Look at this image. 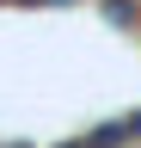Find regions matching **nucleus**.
<instances>
[{
  "mask_svg": "<svg viewBox=\"0 0 141 148\" xmlns=\"http://www.w3.org/2000/svg\"><path fill=\"white\" fill-rule=\"evenodd\" d=\"M98 6L111 12L117 25H141V6H135V0H98Z\"/></svg>",
  "mask_w": 141,
  "mask_h": 148,
  "instance_id": "obj_1",
  "label": "nucleus"
}]
</instances>
